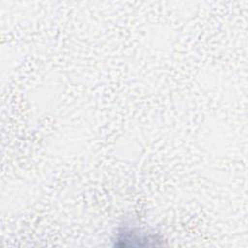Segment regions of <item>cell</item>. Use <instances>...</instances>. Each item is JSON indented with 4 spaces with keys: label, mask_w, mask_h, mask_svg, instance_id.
<instances>
[{
    "label": "cell",
    "mask_w": 248,
    "mask_h": 248,
    "mask_svg": "<svg viewBox=\"0 0 248 248\" xmlns=\"http://www.w3.org/2000/svg\"><path fill=\"white\" fill-rule=\"evenodd\" d=\"M116 240L118 241L116 246H149L158 245L156 241L160 239L151 233L141 232L139 229L131 227H123L119 229Z\"/></svg>",
    "instance_id": "1"
}]
</instances>
